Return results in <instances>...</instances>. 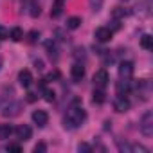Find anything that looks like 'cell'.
<instances>
[{"label": "cell", "mask_w": 153, "mask_h": 153, "mask_svg": "<svg viewBox=\"0 0 153 153\" xmlns=\"http://www.w3.org/2000/svg\"><path fill=\"white\" fill-rule=\"evenodd\" d=\"M85 119H87V112H85L81 106H76V105H74V106L68 108L67 115L63 117V126L68 128V130H74V128L81 126V124L85 123Z\"/></svg>", "instance_id": "cell-1"}, {"label": "cell", "mask_w": 153, "mask_h": 153, "mask_svg": "<svg viewBox=\"0 0 153 153\" xmlns=\"http://www.w3.org/2000/svg\"><path fill=\"white\" fill-rule=\"evenodd\" d=\"M140 131L144 137H151L153 135V112H144V115L140 117V124H139Z\"/></svg>", "instance_id": "cell-2"}, {"label": "cell", "mask_w": 153, "mask_h": 153, "mask_svg": "<svg viewBox=\"0 0 153 153\" xmlns=\"http://www.w3.org/2000/svg\"><path fill=\"white\" fill-rule=\"evenodd\" d=\"M108 81H110V76H108V72L105 68H101V70H97L94 74V85H96V88H105L108 85Z\"/></svg>", "instance_id": "cell-3"}, {"label": "cell", "mask_w": 153, "mask_h": 153, "mask_svg": "<svg viewBox=\"0 0 153 153\" xmlns=\"http://www.w3.org/2000/svg\"><path fill=\"white\" fill-rule=\"evenodd\" d=\"M112 29H108V27H99V29H96V33H94V38L99 42V43H108L110 40H112Z\"/></svg>", "instance_id": "cell-4"}, {"label": "cell", "mask_w": 153, "mask_h": 153, "mask_svg": "<svg viewBox=\"0 0 153 153\" xmlns=\"http://www.w3.org/2000/svg\"><path fill=\"white\" fill-rule=\"evenodd\" d=\"M33 123L38 124L40 128H43L47 123H49V114L45 110H34L33 112Z\"/></svg>", "instance_id": "cell-5"}, {"label": "cell", "mask_w": 153, "mask_h": 153, "mask_svg": "<svg viewBox=\"0 0 153 153\" xmlns=\"http://www.w3.org/2000/svg\"><path fill=\"white\" fill-rule=\"evenodd\" d=\"M18 81H20V85L24 88H29L33 85V74H31V70H27V68L20 70L18 72Z\"/></svg>", "instance_id": "cell-6"}, {"label": "cell", "mask_w": 153, "mask_h": 153, "mask_svg": "<svg viewBox=\"0 0 153 153\" xmlns=\"http://www.w3.org/2000/svg\"><path fill=\"white\" fill-rule=\"evenodd\" d=\"M119 76L124 78V79H130L133 76V63L131 61H123L119 65Z\"/></svg>", "instance_id": "cell-7"}, {"label": "cell", "mask_w": 153, "mask_h": 153, "mask_svg": "<svg viewBox=\"0 0 153 153\" xmlns=\"http://www.w3.org/2000/svg\"><path fill=\"white\" fill-rule=\"evenodd\" d=\"M70 76H72L74 81H81L85 78V67L81 63H74L72 68H70Z\"/></svg>", "instance_id": "cell-8"}, {"label": "cell", "mask_w": 153, "mask_h": 153, "mask_svg": "<svg viewBox=\"0 0 153 153\" xmlns=\"http://www.w3.org/2000/svg\"><path fill=\"white\" fill-rule=\"evenodd\" d=\"M130 88H131V83H130L128 79H124V78H121V81H117V85H115L117 96H128Z\"/></svg>", "instance_id": "cell-9"}, {"label": "cell", "mask_w": 153, "mask_h": 153, "mask_svg": "<svg viewBox=\"0 0 153 153\" xmlns=\"http://www.w3.org/2000/svg\"><path fill=\"white\" fill-rule=\"evenodd\" d=\"M114 108H115L119 114L128 112V110H130V101L126 99V96H119V97L115 99V103H114Z\"/></svg>", "instance_id": "cell-10"}, {"label": "cell", "mask_w": 153, "mask_h": 153, "mask_svg": "<svg viewBox=\"0 0 153 153\" xmlns=\"http://www.w3.org/2000/svg\"><path fill=\"white\" fill-rule=\"evenodd\" d=\"M20 110H22V103H11V105H7L4 108L2 115H6V117H16L20 114Z\"/></svg>", "instance_id": "cell-11"}, {"label": "cell", "mask_w": 153, "mask_h": 153, "mask_svg": "<svg viewBox=\"0 0 153 153\" xmlns=\"http://www.w3.org/2000/svg\"><path fill=\"white\" fill-rule=\"evenodd\" d=\"M16 135H18L20 140H29L31 135H33V130H31V126H27V124H20V126L16 128Z\"/></svg>", "instance_id": "cell-12"}, {"label": "cell", "mask_w": 153, "mask_h": 153, "mask_svg": "<svg viewBox=\"0 0 153 153\" xmlns=\"http://www.w3.org/2000/svg\"><path fill=\"white\" fill-rule=\"evenodd\" d=\"M63 4H65V0H54V4H52V9H51V16L58 18L63 11Z\"/></svg>", "instance_id": "cell-13"}, {"label": "cell", "mask_w": 153, "mask_h": 153, "mask_svg": "<svg viewBox=\"0 0 153 153\" xmlns=\"http://www.w3.org/2000/svg\"><path fill=\"white\" fill-rule=\"evenodd\" d=\"M13 135V126L11 124H0V139L6 140Z\"/></svg>", "instance_id": "cell-14"}, {"label": "cell", "mask_w": 153, "mask_h": 153, "mask_svg": "<svg viewBox=\"0 0 153 153\" xmlns=\"http://www.w3.org/2000/svg\"><path fill=\"white\" fill-rule=\"evenodd\" d=\"M105 92H103V88H96L94 90V94H92V101L96 103V105H101V103H105Z\"/></svg>", "instance_id": "cell-15"}, {"label": "cell", "mask_w": 153, "mask_h": 153, "mask_svg": "<svg viewBox=\"0 0 153 153\" xmlns=\"http://www.w3.org/2000/svg\"><path fill=\"white\" fill-rule=\"evenodd\" d=\"M9 38H11L13 42H20V40H24V31H22L20 27H13L11 33H9Z\"/></svg>", "instance_id": "cell-16"}, {"label": "cell", "mask_w": 153, "mask_h": 153, "mask_svg": "<svg viewBox=\"0 0 153 153\" xmlns=\"http://www.w3.org/2000/svg\"><path fill=\"white\" fill-rule=\"evenodd\" d=\"M140 47L146 49V51H151V49H153V38H151L149 34H144V36L140 38Z\"/></svg>", "instance_id": "cell-17"}, {"label": "cell", "mask_w": 153, "mask_h": 153, "mask_svg": "<svg viewBox=\"0 0 153 153\" xmlns=\"http://www.w3.org/2000/svg\"><path fill=\"white\" fill-rule=\"evenodd\" d=\"M79 25H81V18H79V16H70V18L67 20V27L72 29V31H74V29H78Z\"/></svg>", "instance_id": "cell-18"}, {"label": "cell", "mask_w": 153, "mask_h": 153, "mask_svg": "<svg viewBox=\"0 0 153 153\" xmlns=\"http://www.w3.org/2000/svg\"><path fill=\"white\" fill-rule=\"evenodd\" d=\"M47 52L52 59H58V47L54 42H47Z\"/></svg>", "instance_id": "cell-19"}, {"label": "cell", "mask_w": 153, "mask_h": 153, "mask_svg": "<svg viewBox=\"0 0 153 153\" xmlns=\"http://www.w3.org/2000/svg\"><path fill=\"white\" fill-rule=\"evenodd\" d=\"M40 4L36 2V0H33V4H31V16L33 18H36V16H40Z\"/></svg>", "instance_id": "cell-20"}, {"label": "cell", "mask_w": 153, "mask_h": 153, "mask_svg": "<svg viewBox=\"0 0 153 153\" xmlns=\"http://www.w3.org/2000/svg\"><path fill=\"white\" fill-rule=\"evenodd\" d=\"M128 149H130V151H139V153H148V151H149V149H148V148H144L142 144H131Z\"/></svg>", "instance_id": "cell-21"}, {"label": "cell", "mask_w": 153, "mask_h": 153, "mask_svg": "<svg viewBox=\"0 0 153 153\" xmlns=\"http://www.w3.org/2000/svg\"><path fill=\"white\" fill-rule=\"evenodd\" d=\"M88 2H90L92 11H99V9L103 7V2H105V0H88Z\"/></svg>", "instance_id": "cell-22"}, {"label": "cell", "mask_w": 153, "mask_h": 153, "mask_svg": "<svg viewBox=\"0 0 153 153\" xmlns=\"http://www.w3.org/2000/svg\"><path fill=\"white\" fill-rule=\"evenodd\" d=\"M43 97H45L47 103H52V101H54V92L49 90V88H45V90H43Z\"/></svg>", "instance_id": "cell-23"}, {"label": "cell", "mask_w": 153, "mask_h": 153, "mask_svg": "<svg viewBox=\"0 0 153 153\" xmlns=\"http://www.w3.org/2000/svg\"><path fill=\"white\" fill-rule=\"evenodd\" d=\"M6 149H7V151H15V153H20V151H22V146H20V144H7Z\"/></svg>", "instance_id": "cell-24"}, {"label": "cell", "mask_w": 153, "mask_h": 153, "mask_svg": "<svg viewBox=\"0 0 153 153\" xmlns=\"http://www.w3.org/2000/svg\"><path fill=\"white\" fill-rule=\"evenodd\" d=\"M124 15H126V11H124L123 7H115V9H114V13H112V16H114V18H119V16H124Z\"/></svg>", "instance_id": "cell-25"}, {"label": "cell", "mask_w": 153, "mask_h": 153, "mask_svg": "<svg viewBox=\"0 0 153 153\" xmlns=\"http://www.w3.org/2000/svg\"><path fill=\"white\" fill-rule=\"evenodd\" d=\"M43 151H47V146H45V142H38V144L34 146V153H43Z\"/></svg>", "instance_id": "cell-26"}, {"label": "cell", "mask_w": 153, "mask_h": 153, "mask_svg": "<svg viewBox=\"0 0 153 153\" xmlns=\"http://www.w3.org/2000/svg\"><path fill=\"white\" fill-rule=\"evenodd\" d=\"M38 38H40V33H38V31H31V33H29V43H34Z\"/></svg>", "instance_id": "cell-27"}, {"label": "cell", "mask_w": 153, "mask_h": 153, "mask_svg": "<svg viewBox=\"0 0 153 153\" xmlns=\"http://www.w3.org/2000/svg\"><path fill=\"white\" fill-rule=\"evenodd\" d=\"M6 38H9V31L0 25V40H6Z\"/></svg>", "instance_id": "cell-28"}, {"label": "cell", "mask_w": 153, "mask_h": 153, "mask_svg": "<svg viewBox=\"0 0 153 153\" xmlns=\"http://www.w3.org/2000/svg\"><path fill=\"white\" fill-rule=\"evenodd\" d=\"M58 76H59L58 72H51V74L47 76V81H52V79H56V78H58Z\"/></svg>", "instance_id": "cell-29"}, {"label": "cell", "mask_w": 153, "mask_h": 153, "mask_svg": "<svg viewBox=\"0 0 153 153\" xmlns=\"http://www.w3.org/2000/svg\"><path fill=\"white\" fill-rule=\"evenodd\" d=\"M27 101H29V103L36 101V94H27Z\"/></svg>", "instance_id": "cell-30"}, {"label": "cell", "mask_w": 153, "mask_h": 153, "mask_svg": "<svg viewBox=\"0 0 153 153\" xmlns=\"http://www.w3.org/2000/svg\"><path fill=\"white\" fill-rule=\"evenodd\" d=\"M88 149H90L88 144H79V151H88Z\"/></svg>", "instance_id": "cell-31"}, {"label": "cell", "mask_w": 153, "mask_h": 153, "mask_svg": "<svg viewBox=\"0 0 153 153\" xmlns=\"http://www.w3.org/2000/svg\"><path fill=\"white\" fill-rule=\"evenodd\" d=\"M36 67H38V68H43V61H42V59H38V61H36Z\"/></svg>", "instance_id": "cell-32"}, {"label": "cell", "mask_w": 153, "mask_h": 153, "mask_svg": "<svg viewBox=\"0 0 153 153\" xmlns=\"http://www.w3.org/2000/svg\"><path fill=\"white\" fill-rule=\"evenodd\" d=\"M0 68H2V58H0Z\"/></svg>", "instance_id": "cell-33"}, {"label": "cell", "mask_w": 153, "mask_h": 153, "mask_svg": "<svg viewBox=\"0 0 153 153\" xmlns=\"http://www.w3.org/2000/svg\"><path fill=\"white\" fill-rule=\"evenodd\" d=\"M124 2H126V0H124Z\"/></svg>", "instance_id": "cell-34"}]
</instances>
